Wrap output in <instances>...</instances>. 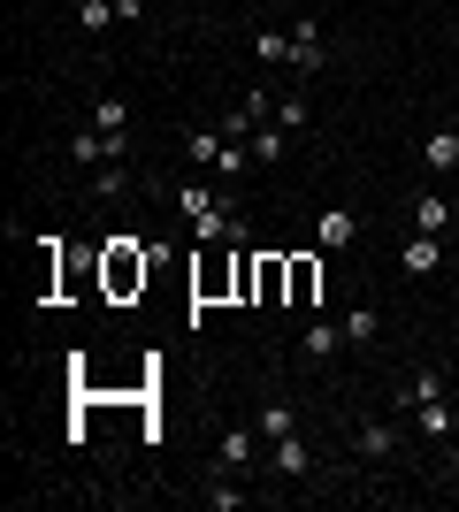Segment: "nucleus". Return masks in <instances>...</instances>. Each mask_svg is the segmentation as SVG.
<instances>
[{"label":"nucleus","instance_id":"18","mask_svg":"<svg viewBox=\"0 0 459 512\" xmlns=\"http://www.w3.org/2000/svg\"><path fill=\"white\" fill-rule=\"evenodd\" d=\"M115 16H123L115 0H77V31H92V39H100V31H108Z\"/></svg>","mask_w":459,"mask_h":512},{"label":"nucleus","instance_id":"21","mask_svg":"<svg viewBox=\"0 0 459 512\" xmlns=\"http://www.w3.org/2000/svg\"><path fill=\"white\" fill-rule=\"evenodd\" d=\"M207 505H215V512H238V505H245L238 474H215V490H207Z\"/></svg>","mask_w":459,"mask_h":512},{"label":"nucleus","instance_id":"1","mask_svg":"<svg viewBox=\"0 0 459 512\" xmlns=\"http://www.w3.org/2000/svg\"><path fill=\"white\" fill-rule=\"evenodd\" d=\"M253 467H261V428H253V421L222 428V436H215V474H238V482H245Z\"/></svg>","mask_w":459,"mask_h":512},{"label":"nucleus","instance_id":"12","mask_svg":"<svg viewBox=\"0 0 459 512\" xmlns=\"http://www.w3.org/2000/svg\"><path fill=\"white\" fill-rule=\"evenodd\" d=\"M184 153H192L199 169H222V153H230V138H222V130H184Z\"/></svg>","mask_w":459,"mask_h":512},{"label":"nucleus","instance_id":"14","mask_svg":"<svg viewBox=\"0 0 459 512\" xmlns=\"http://www.w3.org/2000/svg\"><path fill=\"white\" fill-rule=\"evenodd\" d=\"M345 352V321H314L306 329V360H337Z\"/></svg>","mask_w":459,"mask_h":512},{"label":"nucleus","instance_id":"8","mask_svg":"<svg viewBox=\"0 0 459 512\" xmlns=\"http://www.w3.org/2000/svg\"><path fill=\"white\" fill-rule=\"evenodd\" d=\"M352 451H360V459H391V451H398V428L391 421H360V428H352Z\"/></svg>","mask_w":459,"mask_h":512},{"label":"nucleus","instance_id":"2","mask_svg":"<svg viewBox=\"0 0 459 512\" xmlns=\"http://www.w3.org/2000/svg\"><path fill=\"white\" fill-rule=\"evenodd\" d=\"M69 161H85V169H108V161H123V138H108V130H69Z\"/></svg>","mask_w":459,"mask_h":512},{"label":"nucleus","instance_id":"15","mask_svg":"<svg viewBox=\"0 0 459 512\" xmlns=\"http://www.w3.org/2000/svg\"><path fill=\"white\" fill-rule=\"evenodd\" d=\"M429 398H444V375H437V367H421V375H406V390H398V406L414 413V406H429Z\"/></svg>","mask_w":459,"mask_h":512},{"label":"nucleus","instance_id":"22","mask_svg":"<svg viewBox=\"0 0 459 512\" xmlns=\"http://www.w3.org/2000/svg\"><path fill=\"white\" fill-rule=\"evenodd\" d=\"M131 283H146V253H115V291H131Z\"/></svg>","mask_w":459,"mask_h":512},{"label":"nucleus","instance_id":"3","mask_svg":"<svg viewBox=\"0 0 459 512\" xmlns=\"http://www.w3.org/2000/svg\"><path fill=\"white\" fill-rule=\"evenodd\" d=\"M268 467H276V482H299V474L314 467V451H306V436H276V444H268Z\"/></svg>","mask_w":459,"mask_h":512},{"label":"nucleus","instance_id":"20","mask_svg":"<svg viewBox=\"0 0 459 512\" xmlns=\"http://www.w3.org/2000/svg\"><path fill=\"white\" fill-rule=\"evenodd\" d=\"M215 184H199V176H192V184H184V192H176V207H184V214H192V222H199V214H207V207H215Z\"/></svg>","mask_w":459,"mask_h":512},{"label":"nucleus","instance_id":"23","mask_svg":"<svg viewBox=\"0 0 459 512\" xmlns=\"http://www.w3.org/2000/svg\"><path fill=\"white\" fill-rule=\"evenodd\" d=\"M92 192H100V199H123V192H131V176H123V161H108V169H100V184H92Z\"/></svg>","mask_w":459,"mask_h":512},{"label":"nucleus","instance_id":"19","mask_svg":"<svg viewBox=\"0 0 459 512\" xmlns=\"http://www.w3.org/2000/svg\"><path fill=\"white\" fill-rule=\"evenodd\" d=\"M352 230H360V214H352V207H329L322 214V245H352Z\"/></svg>","mask_w":459,"mask_h":512},{"label":"nucleus","instance_id":"4","mask_svg":"<svg viewBox=\"0 0 459 512\" xmlns=\"http://www.w3.org/2000/svg\"><path fill=\"white\" fill-rule=\"evenodd\" d=\"M291 69H299V77H314V69H322V23H314V16L291 23Z\"/></svg>","mask_w":459,"mask_h":512},{"label":"nucleus","instance_id":"16","mask_svg":"<svg viewBox=\"0 0 459 512\" xmlns=\"http://www.w3.org/2000/svg\"><path fill=\"white\" fill-rule=\"evenodd\" d=\"M284 153H291V130H276V123H261V130H253V161H261V169H276Z\"/></svg>","mask_w":459,"mask_h":512},{"label":"nucleus","instance_id":"10","mask_svg":"<svg viewBox=\"0 0 459 512\" xmlns=\"http://www.w3.org/2000/svg\"><path fill=\"white\" fill-rule=\"evenodd\" d=\"M452 222H459V214L444 207V192H421V199H414V230H429V237H452Z\"/></svg>","mask_w":459,"mask_h":512},{"label":"nucleus","instance_id":"5","mask_svg":"<svg viewBox=\"0 0 459 512\" xmlns=\"http://www.w3.org/2000/svg\"><path fill=\"white\" fill-rule=\"evenodd\" d=\"M253 428H261V444H276V436H299V406H291V398H268V406L253 413Z\"/></svg>","mask_w":459,"mask_h":512},{"label":"nucleus","instance_id":"7","mask_svg":"<svg viewBox=\"0 0 459 512\" xmlns=\"http://www.w3.org/2000/svg\"><path fill=\"white\" fill-rule=\"evenodd\" d=\"M444 253H452V245H444V237H429V230H414V237H406V253H398V260H406V276H429V268H437V260Z\"/></svg>","mask_w":459,"mask_h":512},{"label":"nucleus","instance_id":"9","mask_svg":"<svg viewBox=\"0 0 459 512\" xmlns=\"http://www.w3.org/2000/svg\"><path fill=\"white\" fill-rule=\"evenodd\" d=\"M421 169L429 176H459V130H437V138L421 146Z\"/></svg>","mask_w":459,"mask_h":512},{"label":"nucleus","instance_id":"6","mask_svg":"<svg viewBox=\"0 0 459 512\" xmlns=\"http://www.w3.org/2000/svg\"><path fill=\"white\" fill-rule=\"evenodd\" d=\"M414 428L429 436V444H452V436H459V413L444 406V398H429V406H414Z\"/></svg>","mask_w":459,"mask_h":512},{"label":"nucleus","instance_id":"11","mask_svg":"<svg viewBox=\"0 0 459 512\" xmlns=\"http://www.w3.org/2000/svg\"><path fill=\"white\" fill-rule=\"evenodd\" d=\"M92 130L123 138V130H131V100H123V92H100V100H92Z\"/></svg>","mask_w":459,"mask_h":512},{"label":"nucleus","instance_id":"24","mask_svg":"<svg viewBox=\"0 0 459 512\" xmlns=\"http://www.w3.org/2000/svg\"><path fill=\"white\" fill-rule=\"evenodd\" d=\"M452 260H459V222H452Z\"/></svg>","mask_w":459,"mask_h":512},{"label":"nucleus","instance_id":"13","mask_svg":"<svg viewBox=\"0 0 459 512\" xmlns=\"http://www.w3.org/2000/svg\"><path fill=\"white\" fill-rule=\"evenodd\" d=\"M375 337H383V321H375V306H352V314H345V352H368Z\"/></svg>","mask_w":459,"mask_h":512},{"label":"nucleus","instance_id":"17","mask_svg":"<svg viewBox=\"0 0 459 512\" xmlns=\"http://www.w3.org/2000/svg\"><path fill=\"white\" fill-rule=\"evenodd\" d=\"M306 123H314V107H306V92H284V100H276V130H291V138H299Z\"/></svg>","mask_w":459,"mask_h":512}]
</instances>
